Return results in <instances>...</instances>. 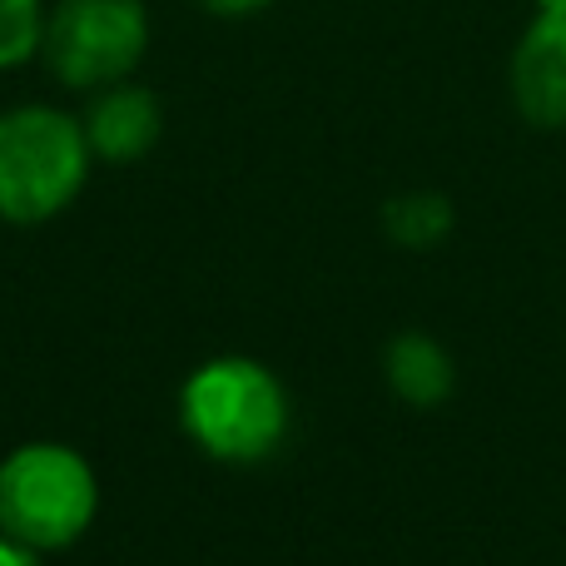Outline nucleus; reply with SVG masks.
<instances>
[{
  "label": "nucleus",
  "mask_w": 566,
  "mask_h": 566,
  "mask_svg": "<svg viewBox=\"0 0 566 566\" xmlns=\"http://www.w3.org/2000/svg\"><path fill=\"white\" fill-rule=\"evenodd\" d=\"M289 412L293 408L279 373L239 353L199 363L179 388V422L189 442L234 468L274 458L289 438Z\"/></svg>",
  "instance_id": "f257e3e1"
},
{
  "label": "nucleus",
  "mask_w": 566,
  "mask_h": 566,
  "mask_svg": "<svg viewBox=\"0 0 566 566\" xmlns=\"http://www.w3.org/2000/svg\"><path fill=\"white\" fill-rule=\"evenodd\" d=\"M90 139L60 105H10L0 115V219L15 229L50 224L90 179Z\"/></svg>",
  "instance_id": "f03ea898"
},
{
  "label": "nucleus",
  "mask_w": 566,
  "mask_h": 566,
  "mask_svg": "<svg viewBox=\"0 0 566 566\" xmlns=\"http://www.w3.org/2000/svg\"><path fill=\"white\" fill-rule=\"evenodd\" d=\"M99 512V482L70 442H20L0 462V532L30 552H65Z\"/></svg>",
  "instance_id": "7ed1b4c3"
},
{
  "label": "nucleus",
  "mask_w": 566,
  "mask_h": 566,
  "mask_svg": "<svg viewBox=\"0 0 566 566\" xmlns=\"http://www.w3.org/2000/svg\"><path fill=\"white\" fill-rule=\"evenodd\" d=\"M149 55V10L145 0H55L45 10L40 60L65 90L119 85Z\"/></svg>",
  "instance_id": "20e7f679"
},
{
  "label": "nucleus",
  "mask_w": 566,
  "mask_h": 566,
  "mask_svg": "<svg viewBox=\"0 0 566 566\" xmlns=\"http://www.w3.org/2000/svg\"><path fill=\"white\" fill-rule=\"evenodd\" d=\"M507 90L527 125L566 129V0H537V20L512 45Z\"/></svg>",
  "instance_id": "39448f33"
},
{
  "label": "nucleus",
  "mask_w": 566,
  "mask_h": 566,
  "mask_svg": "<svg viewBox=\"0 0 566 566\" xmlns=\"http://www.w3.org/2000/svg\"><path fill=\"white\" fill-rule=\"evenodd\" d=\"M85 139L90 155L105 159V165H135L149 149L159 145V129H165V109H159L155 90L135 85V80H119V85L99 90L85 109Z\"/></svg>",
  "instance_id": "423d86ee"
},
{
  "label": "nucleus",
  "mask_w": 566,
  "mask_h": 566,
  "mask_svg": "<svg viewBox=\"0 0 566 566\" xmlns=\"http://www.w3.org/2000/svg\"><path fill=\"white\" fill-rule=\"evenodd\" d=\"M382 373H388V388L398 392L402 402H412V408H438V402H448L452 382H458L448 348H442L438 338H428V333H418V328L398 333V338L388 343V353H382Z\"/></svg>",
  "instance_id": "0eeeda50"
},
{
  "label": "nucleus",
  "mask_w": 566,
  "mask_h": 566,
  "mask_svg": "<svg viewBox=\"0 0 566 566\" xmlns=\"http://www.w3.org/2000/svg\"><path fill=\"white\" fill-rule=\"evenodd\" d=\"M458 214L438 189H408V195L382 205V234L398 249H438L452 234Z\"/></svg>",
  "instance_id": "6e6552de"
},
{
  "label": "nucleus",
  "mask_w": 566,
  "mask_h": 566,
  "mask_svg": "<svg viewBox=\"0 0 566 566\" xmlns=\"http://www.w3.org/2000/svg\"><path fill=\"white\" fill-rule=\"evenodd\" d=\"M45 0H0V70H20L40 55Z\"/></svg>",
  "instance_id": "1a4fd4ad"
},
{
  "label": "nucleus",
  "mask_w": 566,
  "mask_h": 566,
  "mask_svg": "<svg viewBox=\"0 0 566 566\" xmlns=\"http://www.w3.org/2000/svg\"><path fill=\"white\" fill-rule=\"evenodd\" d=\"M199 6L219 20H249V15H259V10H269L274 0H199Z\"/></svg>",
  "instance_id": "9d476101"
},
{
  "label": "nucleus",
  "mask_w": 566,
  "mask_h": 566,
  "mask_svg": "<svg viewBox=\"0 0 566 566\" xmlns=\"http://www.w3.org/2000/svg\"><path fill=\"white\" fill-rule=\"evenodd\" d=\"M0 566H40V552L20 547V542H10L6 532H0Z\"/></svg>",
  "instance_id": "9b49d317"
}]
</instances>
